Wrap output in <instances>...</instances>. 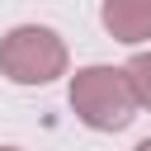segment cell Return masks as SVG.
Here are the masks:
<instances>
[{"label": "cell", "mask_w": 151, "mask_h": 151, "mask_svg": "<svg viewBox=\"0 0 151 151\" xmlns=\"http://www.w3.org/2000/svg\"><path fill=\"white\" fill-rule=\"evenodd\" d=\"M0 76L9 85H52L66 76V42L47 24H19L0 38Z\"/></svg>", "instance_id": "7a4b0ae2"}, {"label": "cell", "mask_w": 151, "mask_h": 151, "mask_svg": "<svg viewBox=\"0 0 151 151\" xmlns=\"http://www.w3.org/2000/svg\"><path fill=\"white\" fill-rule=\"evenodd\" d=\"M132 151H151V137H146V142H137V146H132Z\"/></svg>", "instance_id": "5b68a950"}, {"label": "cell", "mask_w": 151, "mask_h": 151, "mask_svg": "<svg viewBox=\"0 0 151 151\" xmlns=\"http://www.w3.org/2000/svg\"><path fill=\"white\" fill-rule=\"evenodd\" d=\"M99 19H104V28H109L113 42L137 47V42L151 38V0H104Z\"/></svg>", "instance_id": "3957f363"}, {"label": "cell", "mask_w": 151, "mask_h": 151, "mask_svg": "<svg viewBox=\"0 0 151 151\" xmlns=\"http://www.w3.org/2000/svg\"><path fill=\"white\" fill-rule=\"evenodd\" d=\"M127 80H132V94H137V104L142 109H151V52H137L127 66Z\"/></svg>", "instance_id": "277c9868"}, {"label": "cell", "mask_w": 151, "mask_h": 151, "mask_svg": "<svg viewBox=\"0 0 151 151\" xmlns=\"http://www.w3.org/2000/svg\"><path fill=\"white\" fill-rule=\"evenodd\" d=\"M0 151H19V146H0Z\"/></svg>", "instance_id": "8992f818"}, {"label": "cell", "mask_w": 151, "mask_h": 151, "mask_svg": "<svg viewBox=\"0 0 151 151\" xmlns=\"http://www.w3.org/2000/svg\"><path fill=\"white\" fill-rule=\"evenodd\" d=\"M66 99H71L76 118L85 127H94V132H123L142 109L123 66H80L71 76Z\"/></svg>", "instance_id": "6da1fadb"}]
</instances>
